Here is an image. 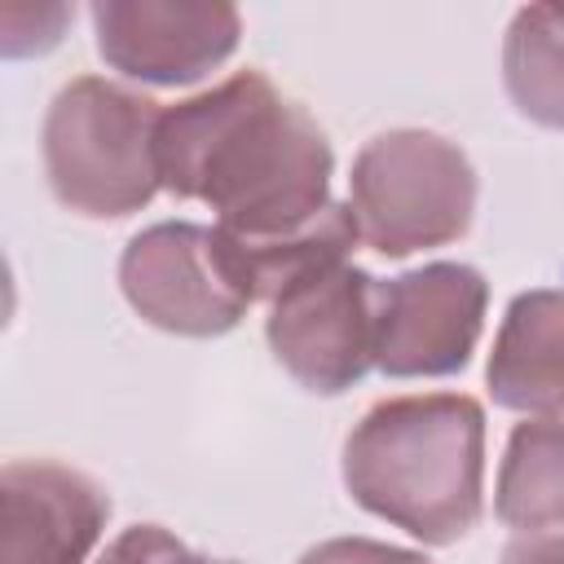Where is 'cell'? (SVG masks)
Segmentation results:
<instances>
[{
	"label": "cell",
	"mask_w": 564,
	"mask_h": 564,
	"mask_svg": "<svg viewBox=\"0 0 564 564\" xmlns=\"http://www.w3.org/2000/svg\"><path fill=\"white\" fill-rule=\"evenodd\" d=\"M234 4H172V0H101L93 4L97 53L145 84H194L220 66L238 44Z\"/></svg>",
	"instance_id": "cell-8"
},
{
	"label": "cell",
	"mask_w": 564,
	"mask_h": 564,
	"mask_svg": "<svg viewBox=\"0 0 564 564\" xmlns=\"http://www.w3.org/2000/svg\"><path fill=\"white\" fill-rule=\"evenodd\" d=\"M308 564H432L414 551H401V546H388V542H370V538H335V542H322L313 551H304Z\"/></svg>",
	"instance_id": "cell-16"
},
{
	"label": "cell",
	"mask_w": 564,
	"mask_h": 564,
	"mask_svg": "<svg viewBox=\"0 0 564 564\" xmlns=\"http://www.w3.org/2000/svg\"><path fill=\"white\" fill-rule=\"evenodd\" d=\"M502 84L524 119L564 132V4L516 9L502 40Z\"/></svg>",
	"instance_id": "cell-13"
},
{
	"label": "cell",
	"mask_w": 564,
	"mask_h": 564,
	"mask_svg": "<svg viewBox=\"0 0 564 564\" xmlns=\"http://www.w3.org/2000/svg\"><path fill=\"white\" fill-rule=\"evenodd\" d=\"M494 511L516 533L564 529V419H524L511 432Z\"/></svg>",
	"instance_id": "cell-12"
},
{
	"label": "cell",
	"mask_w": 564,
	"mask_h": 564,
	"mask_svg": "<svg viewBox=\"0 0 564 564\" xmlns=\"http://www.w3.org/2000/svg\"><path fill=\"white\" fill-rule=\"evenodd\" d=\"M498 564H564V529H542V533H516Z\"/></svg>",
	"instance_id": "cell-17"
},
{
	"label": "cell",
	"mask_w": 564,
	"mask_h": 564,
	"mask_svg": "<svg viewBox=\"0 0 564 564\" xmlns=\"http://www.w3.org/2000/svg\"><path fill=\"white\" fill-rule=\"evenodd\" d=\"M212 229H216L220 264L247 304H256V300L273 304L295 282L326 273L335 264H348V251L361 242L348 203H330L308 225H300L291 234H273V238H247V234H229L220 225H212Z\"/></svg>",
	"instance_id": "cell-11"
},
{
	"label": "cell",
	"mask_w": 564,
	"mask_h": 564,
	"mask_svg": "<svg viewBox=\"0 0 564 564\" xmlns=\"http://www.w3.org/2000/svg\"><path fill=\"white\" fill-rule=\"evenodd\" d=\"M110 520V494L53 458L0 471V564H84Z\"/></svg>",
	"instance_id": "cell-9"
},
{
	"label": "cell",
	"mask_w": 564,
	"mask_h": 564,
	"mask_svg": "<svg viewBox=\"0 0 564 564\" xmlns=\"http://www.w3.org/2000/svg\"><path fill=\"white\" fill-rule=\"evenodd\" d=\"M119 286L141 322L172 335H225L247 313V300L234 291L220 264L216 229L189 220L141 229L123 247Z\"/></svg>",
	"instance_id": "cell-7"
},
{
	"label": "cell",
	"mask_w": 564,
	"mask_h": 564,
	"mask_svg": "<svg viewBox=\"0 0 564 564\" xmlns=\"http://www.w3.org/2000/svg\"><path fill=\"white\" fill-rule=\"evenodd\" d=\"M375 291L357 264H335L282 291L269 304V348L278 366L308 392L335 397L375 366Z\"/></svg>",
	"instance_id": "cell-5"
},
{
	"label": "cell",
	"mask_w": 564,
	"mask_h": 564,
	"mask_svg": "<svg viewBox=\"0 0 564 564\" xmlns=\"http://www.w3.org/2000/svg\"><path fill=\"white\" fill-rule=\"evenodd\" d=\"M75 18L66 4H4L0 9V44L9 57L44 53L62 40V26Z\"/></svg>",
	"instance_id": "cell-14"
},
{
	"label": "cell",
	"mask_w": 564,
	"mask_h": 564,
	"mask_svg": "<svg viewBox=\"0 0 564 564\" xmlns=\"http://www.w3.org/2000/svg\"><path fill=\"white\" fill-rule=\"evenodd\" d=\"M357 507L427 546L467 538L485 511V414L471 397L379 401L344 441Z\"/></svg>",
	"instance_id": "cell-2"
},
{
	"label": "cell",
	"mask_w": 564,
	"mask_h": 564,
	"mask_svg": "<svg viewBox=\"0 0 564 564\" xmlns=\"http://www.w3.org/2000/svg\"><path fill=\"white\" fill-rule=\"evenodd\" d=\"M489 286L471 264H423L375 291V366L397 379H432L467 366L485 326Z\"/></svg>",
	"instance_id": "cell-6"
},
{
	"label": "cell",
	"mask_w": 564,
	"mask_h": 564,
	"mask_svg": "<svg viewBox=\"0 0 564 564\" xmlns=\"http://www.w3.org/2000/svg\"><path fill=\"white\" fill-rule=\"evenodd\" d=\"M97 564H229V560L198 555L159 524H132L106 546V555Z\"/></svg>",
	"instance_id": "cell-15"
},
{
	"label": "cell",
	"mask_w": 564,
	"mask_h": 564,
	"mask_svg": "<svg viewBox=\"0 0 564 564\" xmlns=\"http://www.w3.org/2000/svg\"><path fill=\"white\" fill-rule=\"evenodd\" d=\"M489 392L533 419L564 414V291L542 286L511 300L489 352Z\"/></svg>",
	"instance_id": "cell-10"
},
{
	"label": "cell",
	"mask_w": 564,
	"mask_h": 564,
	"mask_svg": "<svg viewBox=\"0 0 564 564\" xmlns=\"http://www.w3.org/2000/svg\"><path fill=\"white\" fill-rule=\"evenodd\" d=\"M357 234L379 256H410L454 242L476 212L467 154L423 128H397L361 145L348 176Z\"/></svg>",
	"instance_id": "cell-4"
},
{
	"label": "cell",
	"mask_w": 564,
	"mask_h": 564,
	"mask_svg": "<svg viewBox=\"0 0 564 564\" xmlns=\"http://www.w3.org/2000/svg\"><path fill=\"white\" fill-rule=\"evenodd\" d=\"M159 185L207 203L216 225L273 238L330 207V141L269 75L238 70L159 119Z\"/></svg>",
	"instance_id": "cell-1"
},
{
	"label": "cell",
	"mask_w": 564,
	"mask_h": 564,
	"mask_svg": "<svg viewBox=\"0 0 564 564\" xmlns=\"http://www.w3.org/2000/svg\"><path fill=\"white\" fill-rule=\"evenodd\" d=\"M159 101L123 84L79 75L44 115V176L79 216H132L159 189Z\"/></svg>",
	"instance_id": "cell-3"
}]
</instances>
